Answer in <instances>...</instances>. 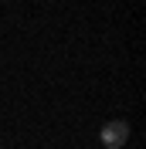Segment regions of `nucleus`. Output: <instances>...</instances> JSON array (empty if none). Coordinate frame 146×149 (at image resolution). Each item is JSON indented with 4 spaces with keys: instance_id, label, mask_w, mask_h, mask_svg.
Masks as SVG:
<instances>
[{
    "instance_id": "obj_1",
    "label": "nucleus",
    "mask_w": 146,
    "mask_h": 149,
    "mask_svg": "<svg viewBox=\"0 0 146 149\" xmlns=\"http://www.w3.org/2000/svg\"><path fill=\"white\" fill-rule=\"evenodd\" d=\"M99 139H102V146L105 149H122L129 142V122L126 119H112V122H105L99 129Z\"/></svg>"
}]
</instances>
